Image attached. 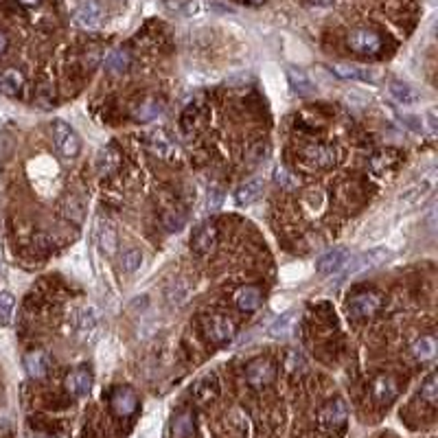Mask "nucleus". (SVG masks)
Returning <instances> with one entry per match:
<instances>
[{
    "mask_svg": "<svg viewBox=\"0 0 438 438\" xmlns=\"http://www.w3.org/2000/svg\"><path fill=\"white\" fill-rule=\"evenodd\" d=\"M93 388V375H90L88 369H75L68 377H66V390L72 397H84Z\"/></svg>",
    "mask_w": 438,
    "mask_h": 438,
    "instance_id": "obj_14",
    "label": "nucleus"
},
{
    "mask_svg": "<svg viewBox=\"0 0 438 438\" xmlns=\"http://www.w3.org/2000/svg\"><path fill=\"white\" fill-rule=\"evenodd\" d=\"M277 377V369H274V364L265 357H259V359H252L246 369V381L250 383L252 388H265L274 381Z\"/></svg>",
    "mask_w": 438,
    "mask_h": 438,
    "instance_id": "obj_7",
    "label": "nucleus"
},
{
    "mask_svg": "<svg viewBox=\"0 0 438 438\" xmlns=\"http://www.w3.org/2000/svg\"><path fill=\"white\" fill-rule=\"evenodd\" d=\"M162 114V101L158 99H147L142 101L136 109H134V121L136 123H150L154 119H158Z\"/></svg>",
    "mask_w": 438,
    "mask_h": 438,
    "instance_id": "obj_26",
    "label": "nucleus"
},
{
    "mask_svg": "<svg viewBox=\"0 0 438 438\" xmlns=\"http://www.w3.org/2000/svg\"><path fill=\"white\" fill-rule=\"evenodd\" d=\"M346 44L349 48L357 55H366V58H373L383 48V40L381 35L375 33L373 29H353L349 35H346Z\"/></svg>",
    "mask_w": 438,
    "mask_h": 438,
    "instance_id": "obj_1",
    "label": "nucleus"
},
{
    "mask_svg": "<svg viewBox=\"0 0 438 438\" xmlns=\"http://www.w3.org/2000/svg\"><path fill=\"white\" fill-rule=\"evenodd\" d=\"M97 173L101 178H107V175H112L117 169H119V162H121V156L114 147H103L99 154H97Z\"/></svg>",
    "mask_w": 438,
    "mask_h": 438,
    "instance_id": "obj_21",
    "label": "nucleus"
},
{
    "mask_svg": "<svg viewBox=\"0 0 438 438\" xmlns=\"http://www.w3.org/2000/svg\"><path fill=\"white\" fill-rule=\"evenodd\" d=\"M162 226L167 228L169 232H180L182 228L187 226V215L182 211H167L162 215Z\"/></svg>",
    "mask_w": 438,
    "mask_h": 438,
    "instance_id": "obj_32",
    "label": "nucleus"
},
{
    "mask_svg": "<svg viewBox=\"0 0 438 438\" xmlns=\"http://www.w3.org/2000/svg\"><path fill=\"white\" fill-rule=\"evenodd\" d=\"M130 64H132V55L127 48H114V51H109L107 53V58H105V72H109V75H125L127 70H130Z\"/></svg>",
    "mask_w": 438,
    "mask_h": 438,
    "instance_id": "obj_17",
    "label": "nucleus"
},
{
    "mask_svg": "<svg viewBox=\"0 0 438 438\" xmlns=\"http://www.w3.org/2000/svg\"><path fill=\"white\" fill-rule=\"evenodd\" d=\"M13 307H15V300L9 291H0V320L7 322L13 314Z\"/></svg>",
    "mask_w": 438,
    "mask_h": 438,
    "instance_id": "obj_38",
    "label": "nucleus"
},
{
    "mask_svg": "<svg viewBox=\"0 0 438 438\" xmlns=\"http://www.w3.org/2000/svg\"><path fill=\"white\" fill-rule=\"evenodd\" d=\"M386 259H388V250H383V248H375V250H369L364 254H357V257H349V259H346V263L342 265V270L338 272V277L346 279V277H351V274L377 267L379 263H383Z\"/></svg>",
    "mask_w": 438,
    "mask_h": 438,
    "instance_id": "obj_3",
    "label": "nucleus"
},
{
    "mask_svg": "<svg viewBox=\"0 0 438 438\" xmlns=\"http://www.w3.org/2000/svg\"><path fill=\"white\" fill-rule=\"evenodd\" d=\"M234 331H237V326H234V322L228 316L215 314V316L204 318V336L211 342H215V344L230 342L234 338Z\"/></svg>",
    "mask_w": 438,
    "mask_h": 438,
    "instance_id": "obj_4",
    "label": "nucleus"
},
{
    "mask_svg": "<svg viewBox=\"0 0 438 438\" xmlns=\"http://www.w3.org/2000/svg\"><path fill=\"white\" fill-rule=\"evenodd\" d=\"M22 88H25V75L18 68H7L3 75H0V90H3L7 97H15Z\"/></svg>",
    "mask_w": 438,
    "mask_h": 438,
    "instance_id": "obj_23",
    "label": "nucleus"
},
{
    "mask_svg": "<svg viewBox=\"0 0 438 438\" xmlns=\"http://www.w3.org/2000/svg\"><path fill=\"white\" fill-rule=\"evenodd\" d=\"M147 147L158 156V158H162V160H171L173 156H175V145H173V140L164 134V132H160V130H156V132H150L147 134Z\"/></svg>",
    "mask_w": 438,
    "mask_h": 438,
    "instance_id": "obj_15",
    "label": "nucleus"
},
{
    "mask_svg": "<svg viewBox=\"0 0 438 438\" xmlns=\"http://www.w3.org/2000/svg\"><path fill=\"white\" fill-rule=\"evenodd\" d=\"M7 35H5V31L3 29H0V55H3L5 51H7Z\"/></svg>",
    "mask_w": 438,
    "mask_h": 438,
    "instance_id": "obj_42",
    "label": "nucleus"
},
{
    "mask_svg": "<svg viewBox=\"0 0 438 438\" xmlns=\"http://www.w3.org/2000/svg\"><path fill=\"white\" fill-rule=\"evenodd\" d=\"M346 418H349V408H346V404H344L342 399H331L320 410L318 423H320L322 430L333 432V430H340L346 423Z\"/></svg>",
    "mask_w": 438,
    "mask_h": 438,
    "instance_id": "obj_5",
    "label": "nucleus"
},
{
    "mask_svg": "<svg viewBox=\"0 0 438 438\" xmlns=\"http://www.w3.org/2000/svg\"><path fill=\"white\" fill-rule=\"evenodd\" d=\"M285 369H287V373H291V375H300V373L307 369V364H305V359H303L300 353L289 351L287 357H285Z\"/></svg>",
    "mask_w": 438,
    "mask_h": 438,
    "instance_id": "obj_36",
    "label": "nucleus"
},
{
    "mask_svg": "<svg viewBox=\"0 0 438 438\" xmlns=\"http://www.w3.org/2000/svg\"><path fill=\"white\" fill-rule=\"evenodd\" d=\"M421 397L432 406L436 404V399H438V379H436V375H430L427 381L421 386Z\"/></svg>",
    "mask_w": 438,
    "mask_h": 438,
    "instance_id": "obj_37",
    "label": "nucleus"
},
{
    "mask_svg": "<svg viewBox=\"0 0 438 438\" xmlns=\"http://www.w3.org/2000/svg\"><path fill=\"white\" fill-rule=\"evenodd\" d=\"M241 3H248V5H263L265 0H241Z\"/></svg>",
    "mask_w": 438,
    "mask_h": 438,
    "instance_id": "obj_45",
    "label": "nucleus"
},
{
    "mask_svg": "<svg viewBox=\"0 0 438 438\" xmlns=\"http://www.w3.org/2000/svg\"><path fill=\"white\" fill-rule=\"evenodd\" d=\"M53 140H55V147L58 152L64 156V158H75L79 152H81V140L77 136V132L72 130V127L64 121H55L53 123Z\"/></svg>",
    "mask_w": 438,
    "mask_h": 438,
    "instance_id": "obj_2",
    "label": "nucleus"
},
{
    "mask_svg": "<svg viewBox=\"0 0 438 438\" xmlns=\"http://www.w3.org/2000/svg\"><path fill=\"white\" fill-rule=\"evenodd\" d=\"M193 434V416L189 412H182L173 421V438H189Z\"/></svg>",
    "mask_w": 438,
    "mask_h": 438,
    "instance_id": "obj_31",
    "label": "nucleus"
},
{
    "mask_svg": "<svg viewBox=\"0 0 438 438\" xmlns=\"http://www.w3.org/2000/svg\"><path fill=\"white\" fill-rule=\"evenodd\" d=\"M309 3H312V5H318V7H328V5L333 3V0H309Z\"/></svg>",
    "mask_w": 438,
    "mask_h": 438,
    "instance_id": "obj_44",
    "label": "nucleus"
},
{
    "mask_svg": "<svg viewBox=\"0 0 438 438\" xmlns=\"http://www.w3.org/2000/svg\"><path fill=\"white\" fill-rule=\"evenodd\" d=\"M109 408H112V412L117 416H130L138 408V397L132 388L119 386L112 390V394H109Z\"/></svg>",
    "mask_w": 438,
    "mask_h": 438,
    "instance_id": "obj_8",
    "label": "nucleus"
},
{
    "mask_svg": "<svg viewBox=\"0 0 438 438\" xmlns=\"http://www.w3.org/2000/svg\"><path fill=\"white\" fill-rule=\"evenodd\" d=\"M291 180H294V178H291L285 169H279L277 171V182H279V185H283V187H294V182H291Z\"/></svg>",
    "mask_w": 438,
    "mask_h": 438,
    "instance_id": "obj_41",
    "label": "nucleus"
},
{
    "mask_svg": "<svg viewBox=\"0 0 438 438\" xmlns=\"http://www.w3.org/2000/svg\"><path fill=\"white\" fill-rule=\"evenodd\" d=\"M25 369L33 379H44L48 373V357L44 351H31L25 355Z\"/></svg>",
    "mask_w": 438,
    "mask_h": 438,
    "instance_id": "obj_22",
    "label": "nucleus"
},
{
    "mask_svg": "<svg viewBox=\"0 0 438 438\" xmlns=\"http://www.w3.org/2000/svg\"><path fill=\"white\" fill-rule=\"evenodd\" d=\"M289 81L294 86V90H298L300 95H309L314 90L312 81L307 79L305 72H296V70H289Z\"/></svg>",
    "mask_w": 438,
    "mask_h": 438,
    "instance_id": "obj_35",
    "label": "nucleus"
},
{
    "mask_svg": "<svg viewBox=\"0 0 438 438\" xmlns=\"http://www.w3.org/2000/svg\"><path fill=\"white\" fill-rule=\"evenodd\" d=\"M140 265H142V252H140L138 248H132V250L123 252V257H121V267H123L127 274H134Z\"/></svg>",
    "mask_w": 438,
    "mask_h": 438,
    "instance_id": "obj_34",
    "label": "nucleus"
},
{
    "mask_svg": "<svg viewBox=\"0 0 438 438\" xmlns=\"http://www.w3.org/2000/svg\"><path fill=\"white\" fill-rule=\"evenodd\" d=\"M388 93H390V97L399 105H416L418 101H421V95H418V90L412 88L408 81H401V79H392L388 84Z\"/></svg>",
    "mask_w": 438,
    "mask_h": 438,
    "instance_id": "obj_13",
    "label": "nucleus"
},
{
    "mask_svg": "<svg viewBox=\"0 0 438 438\" xmlns=\"http://www.w3.org/2000/svg\"><path fill=\"white\" fill-rule=\"evenodd\" d=\"M346 259H349V252H346L344 248H336V250H328L326 254H322L316 267L320 274L328 277V274H338L342 270V265L346 263Z\"/></svg>",
    "mask_w": 438,
    "mask_h": 438,
    "instance_id": "obj_16",
    "label": "nucleus"
},
{
    "mask_svg": "<svg viewBox=\"0 0 438 438\" xmlns=\"http://www.w3.org/2000/svg\"><path fill=\"white\" fill-rule=\"evenodd\" d=\"M381 307V296L375 291H359V294L349 298V316L355 320L371 318L379 312Z\"/></svg>",
    "mask_w": 438,
    "mask_h": 438,
    "instance_id": "obj_6",
    "label": "nucleus"
},
{
    "mask_svg": "<svg viewBox=\"0 0 438 438\" xmlns=\"http://www.w3.org/2000/svg\"><path fill=\"white\" fill-rule=\"evenodd\" d=\"M84 213H86V206H84V202L79 197H70L66 202V217H72L75 222H81Z\"/></svg>",
    "mask_w": 438,
    "mask_h": 438,
    "instance_id": "obj_39",
    "label": "nucleus"
},
{
    "mask_svg": "<svg viewBox=\"0 0 438 438\" xmlns=\"http://www.w3.org/2000/svg\"><path fill=\"white\" fill-rule=\"evenodd\" d=\"M397 381L392 379V377H388V375H381V377H377L375 379V383H373V397H375V401L377 404H390V401L397 397Z\"/></svg>",
    "mask_w": 438,
    "mask_h": 438,
    "instance_id": "obj_20",
    "label": "nucleus"
},
{
    "mask_svg": "<svg viewBox=\"0 0 438 438\" xmlns=\"http://www.w3.org/2000/svg\"><path fill=\"white\" fill-rule=\"evenodd\" d=\"M303 160L314 169H326L336 162V150L328 145H307L303 150Z\"/></svg>",
    "mask_w": 438,
    "mask_h": 438,
    "instance_id": "obj_10",
    "label": "nucleus"
},
{
    "mask_svg": "<svg viewBox=\"0 0 438 438\" xmlns=\"http://www.w3.org/2000/svg\"><path fill=\"white\" fill-rule=\"evenodd\" d=\"M99 324V314H97V309L95 307H84L79 316H77V328L81 333H90V331H95Z\"/></svg>",
    "mask_w": 438,
    "mask_h": 438,
    "instance_id": "obj_29",
    "label": "nucleus"
},
{
    "mask_svg": "<svg viewBox=\"0 0 438 438\" xmlns=\"http://www.w3.org/2000/svg\"><path fill=\"white\" fill-rule=\"evenodd\" d=\"M412 353L416 359H421V361H427L436 355V340L432 336H423V338H418L414 344H412Z\"/></svg>",
    "mask_w": 438,
    "mask_h": 438,
    "instance_id": "obj_27",
    "label": "nucleus"
},
{
    "mask_svg": "<svg viewBox=\"0 0 438 438\" xmlns=\"http://www.w3.org/2000/svg\"><path fill=\"white\" fill-rule=\"evenodd\" d=\"M333 72L342 79H351V81H364V84H375L377 81V72L366 66H357V64H333Z\"/></svg>",
    "mask_w": 438,
    "mask_h": 438,
    "instance_id": "obj_11",
    "label": "nucleus"
},
{
    "mask_svg": "<svg viewBox=\"0 0 438 438\" xmlns=\"http://www.w3.org/2000/svg\"><path fill=\"white\" fill-rule=\"evenodd\" d=\"M75 22H77V27H81L86 31L99 29L103 22V7L97 3V0H86V3H81L79 9L75 11Z\"/></svg>",
    "mask_w": 438,
    "mask_h": 438,
    "instance_id": "obj_9",
    "label": "nucleus"
},
{
    "mask_svg": "<svg viewBox=\"0 0 438 438\" xmlns=\"http://www.w3.org/2000/svg\"><path fill=\"white\" fill-rule=\"evenodd\" d=\"M265 156H267L265 142H257V145H252V150L248 152V162H250V164H259Z\"/></svg>",
    "mask_w": 438,
    "mask_h": 438,
    "instance_id": "obj_40",
    "label": "nucleus"
},
{
    "mask_svg": "<svg viewBox=\"0 0 438 438\" xmlns=\"http://www.w3.org/2000/svg\"><path fill=\"white\" fill-rule=\"evenodd\" d=\"M18 3H20L22 7H29V9H33V7H38L42 0H18Z\"/></svg>",
    "mask_w": 438,
    "mask_h": 438,
    "instance_id": "obj_43",
    "label": "nucleus"
},
{
    "mask_svg": "<svg viewBox=\"0 0 438 438\" xmlns=\"http://www.w3.org/2000/svg\"><path fill=\"white\" fill-rule=\"evenodd\" d=\"M263 298H261V289L259 287H241L239 291H237L234 296V305L239 312L244 314H252L257 312V309L261 307Z\"/></svg>",
    "mask_w": 438,
    "mask_h": 438,
    "instance_id": "obj_18",
    "label": "nucleus"
},
{
    "mask_svg": "<svg viewBox=\"0 0 438 438\" xmlns=\"http://www.w3.org/2000/svg\"><path fill=\"white\" fill-rule=\"evenodd\" d=\"M397 164V154L394 152H379L371 158V169L375 173H386Z\"/></svg>",
    "mask_w": 438,
    "mask_h": 438,
    "instance_id": "obj_30",
    "label": "nucleus"
},
{
    "mask_svg": "<svg viewBox=\"0 0 438 438\" xmlns=\"http://www.w3.org/2000/svg\"><path fill=\"white\" fill-rule=\"evenodd\" d=\"M261 193H263V180L252 178V180L244 182V185L234 191V202L239 206H248L252 202H257V199L261 197Z\"/></svg>",
    "mask_w": 438,
    "mask_h": 438,
    "instance_id": "obj_19",
    "label": "nucleus"
},
{
    "mask_svg": "<svg viewBox=\"0 0 438 438\" xmlns=\"http://www.w3.org/2000/svg\"><path fill=\"white\" fill-rule=\"evenodd\" d=\"M217 241H219L217 226L215 224H204V226H199L197 232L193 234L191 246L197 254H208L217 248Z\"/></svg>",
    "mask_w": 438,
    "mask_h": 438,
    "instance_id": "obj_12",
    "label": "nucleus"
},
{
    "mask_svg": "<svg viewBox=\"0 0 438 438\" xmlns=\"http://www.w3.org/2000/svg\"><path fill=\"white\" fill-rule=\"evenodd\" d=\"M217 392H219V383L215 375H204L202 379H197V383L193 386V397L199 404H206V401L215 399Z\"/></svg>",
    "mask_w": 438,
    "mask_h": 438,
    "instance_id": "obj_24",
    "label": "nucleus"
},
{
    "mask_svg": "<svg viewBox=\"0 0 438 438\" xmlns=\"http://www.w3.org/2000/svg\"><path fill=\"white\" fill-rule=\"evenodd\" d=\"M191 296V285L187 281H173L167 289V298L171 305H185Z\"/></svg>",
    "mask_w": 438,
    "mask_h": 438,
    "instance_id": "obj_28",
    "label": "nucleus"
},
{
    "mask_svg": "<svg viewBox=\"0 0 438 438\" xmlns=\"http://www.w3.org/2000/svg\"><path fill=\"white\" fill-rule=\"evenodd\" d=\"M294 328V314H283L277 322L270 326V336L272 338H287Z\"/></svg>",
    "mask_w": 438,
    "mask_h": 438,
    "instance_id": "obj_33",
    "label": "nucleus"
},
{
    "mask_svg": "<svg viewBox=\"0 0 438 438\" xmlns=\"http://www.w3.org/2000/svg\"><path fill=\"white\" fill-rule=\"evenodd\" d=\"M97 239H99V248L105 252V254H112L117 252L119 248V239H117V230L109 226L107 222H99V228H97Z\"/></svg>",
    "mask_w": 438,
    "mask_h": 438,
    "instance_id": "obj_25",
    "label": "nucleus"
}]
</instances>
